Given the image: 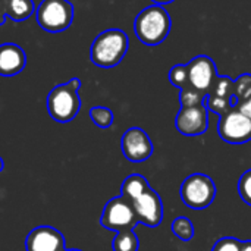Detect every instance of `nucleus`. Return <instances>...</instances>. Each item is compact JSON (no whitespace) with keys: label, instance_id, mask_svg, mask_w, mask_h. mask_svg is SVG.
Returning <instances> with one entry per match:
<instances>
[{"label":"nucleus","instance_id":"f257e3e1","mask_svg":"<svg viewBox=\"0 0 251 251\" xmlns=\"http://www.w3.org/2000/svg\"><path fill=\"white\" fill-rule=\"evenodd\" d=\"M172 28V19L168 10L160 4H151L143 9L134 22L137 38L150 47L159 46L166 40Z\"/></svg>","mask_w":251,"mask_h":251},{"label":"nucleus","instance_id":"f03ea898","mask_svg":"<svg viewBox=\"0 0 251 251\" xmlns=\"http://www.w3.org/2000/svg\"><path fill=\"white\" fill-rule=\"evenodd\" d=\"M128 47L129 38L125 31L110 28L94 38L90 47V59L99 68H113L125 57Z\"/></svg>","mask_w":251,"mask_h":251},{"label":"nucleus","instance_id":"7ed1b4c3","mask_svg":"<svg viewBox=\"0 0 251 251\" xmlns=\"http://www.w3.org/2000/svg\"><path fill=\"white\" fill-rule=\"evenodd\" d=\"M81 81L72 78L65 84L56 85L47 96V110L53 121L68 124L78 115L81 109V99L78 96Z\"/></svg>","mask_w":251,"mask_h":251},{"label":"nucleus","instance_id":"20e7f679","mask_svg":"<svg viewBox=\"0 0 251 251\" xmlns=\"http://www.w3.org/2000/svg\"><path fill=\"white\" fill-rule=\"evenodd\" d=\"M216 191V185L210 176L204 174H193L182 181L179 196L187 207L203 210L213 203Z\"/></svg>","mask_w":251,"mask_h":251},{"label":"nucleus","instance_id":"39448f33","mask_svg":"<svg viewBox=\"0 0 251 251\" xmlns=\"http://www.w3.org/2000/svg\"><path fill=\"white\" fill-rule=\"evenodd\" d=\"M35 16L44 31L60 32L74 21V4L69 0H43L35 9Z\"/></svg>","mask_w":251,"mask_h":251},{"label":"nucleus","instance_id":"423d86ee","mask_svg":"<svg viewBox=\"0 0 251 251\" xmlns=\"http://www.w3.org/2000/svg\"><path fill=\"white\" fill-rule=\"evenodd\" d=\"M100 224L103 228L109 231L121 232V231L134 229L138 225V221L132 203L125 197L119 196L106 203L100 218Z\"/></svg>","mask_w":251,"mask_h":251},{"label":"nucleus","instance_id":"0eeeda50","mask_svg":"<svg viewBox=\"0 0 251 251\" xmlns=\"http://www.w3.org/2000/svg\"><path fill=\"white\" fill-rule=\"evenodd\" d=\"M219 137L229 144H244L251 140V119L238 109H231L221 116L218 124Z\"/></svg>","mask_w":251,"mask_h":251},{"label":"nucleus","instance_id":"6e6552de","mask_svg":"<svg viewBox=\"0 0 251 251\" xmlns=\"http://www.w3.org/2000/svg\"><path fill=\"white\" fill-rule=\"evenodd\" d=\"M121 149L126 160L134 163L146 162L153 154V143L149 134L138 126H132L124 132L121 138Z\"/></svg>","mask_w":251,"mask_h":251},{"label":"nucleus","instance_id":"1a4fd4ad","mask_svg":"<svg viewBox=\"0 0 251 251\" xmlns=\"http://www.w3.org/2000/svg\"><path fill=\"white\" fill-rule=\"evenodd\" d=\"M187 69H188V85L203 94H209L218 78L216 65L212 60V57L206 54H200L187 63Z\"/></svg>","mask_w":251,"mask_h":251},{"label":"nucleus","instance_id":"9d476101","mask_svg":"<svg viewBox=\"0 0 251 251\" xmlns=\"http://www.w3.org/2000/svg\"><path fill=\"white\" fill-rule=\"evenodd\" d=\"M175 126L185 137L203 135L209 128V109L206 104L181 107L176 115Z\"/></svg>","mask_w":251,"mask_h":251},{"label":"nucleus","instance_id":"9b49d317","mask_svg":"<svg viewBox=\"0 0 251 251\" xmlns=\"http://www.w3.org/2000/svg\"><path fill=\"white\" fill-rule=\"evenodd\" d=\"M138 224L149 228H157L163 221V203L160 196L150 187L141 197L132 201Z\"/></svg>","mask_w":251,"mask_h":251},{"label":"nucleus","instance_id":"f8f14e48","mask_svg":"<svg viewBox=\"0 0 251 251\" xmlns=\"http://www.w3.org/2000/svg\"><path fill=\"white\" fill-rule=\"evenodd\" d=\"M25 247L26 251H65V238L51 226H37L26 235Z\"/></svg>","mask_w":251,"mask_h":251},{"label":"nucleus","instance_id":"ddd939ff","mask_svg":"<svg viewBox=\"0 0 251 251\" xmlns=\"http://www.w3.org/2000/svg\"><path fill=\"white\" fill-rule=\"evenodd\" d=\"M26 65V54L22 47L15 43L0 44V75L15 76L24 71Z\"/></svg>","mask_w":251,"mask_h":251},{"label":"nucleus","instance_id":"4468645a","mask_svg":"<svg viewBox=\"0 0 251 251\" xmlns=\"http://www.w3.org/2000/svg\"><path fill=\"white\" fill-rule=\"evenodd\" d=\"M149 188H150V185H149V181L146 179V176H143L140 174H132V175L126 176L125 181L122 182L121 196L132 203L138 197H141Z\"/></svg>","mask_w":251,"mask_h":251},{"label":"nucleus","instance_id":"2eb2a0df","mask_svg":"<svg viewBox=\"0 0 251 251\" xmlns=\"http://www.w3.org/2000/svg\"><path fill=\"white\" fill-rule=\"evenodd\" d=\"M4 7H6V16H9L12 21L16 22H22L28 19L35 10L32 0H4Z\"/></svg>","mask_w":251,"mask_h":251},{"label":"nucleus","instance_id":"dca6fc26","mask_svg":"<svg viewBox=\"0 0 251 251\" xmlns=\"http://www.w3.org/2000/svg\"><path fill=\"white\" fill-rule=\"evenodd\" d=\"M113 251H138L140 249V240L134 229L121 231L116 234L113 243H112Z\"/></svg>","mask_w":251,"mask_h":251},{"label":"nucleus","instance_id":"f3484780","mask_svg":"<svg viewBox=\"0 0 251 251\" xmlns=\"http://www.w3.org/2000/svg\"><path fill=\"white\" fill-rule=\"evenodd\" d=\"M172 232L175 234L176 238H179L181 241H191L194 238V225L193 222L185 218V216H179L172 222Z\"/></svg>","mask_w":251,"mask_h":251},{"label":"nucleus","instance_id":"a211bd4d","mask_svg":"<svg viewBox=\"0 0 251 251\" xmlns=\"http://www.w3.org/2000/svg\"><path fill=\"white\" fill-rule=\"evenodd\" d=\"M207 94H203L197 90H194L193 87H185L181 90L179 93V103L181 107H193V106H200L204 104Z\"/></svg>","mask_w":251,"mask_h":251},{"label":"nucleus","instance_id":"6ab92c4d","mask_svg":"<svg viewBox=\"0 0 251 251\" xmlns=\"http://www.w3.org/2000/svg\"><path fill=\"white\" fill-rule=\"evenodd\" d=\"M90 118L99 128H109L113 124V112L104 106H94L90 109Z\"/></svg>","mask_w":251,"mask_h":251},{"label":"nucleus","instance_id":"aec40b11","mask_svg":"<svg viewBox=\"0 0 251 251\" xmlns=\"http://www.w3.org/2000/svg\"><path fill=\"white\" fill-rule=\"evenodd\" d=\"M212 94L231 100L234 96V81L228 76H218L212 87Z\"/></svg>","mask_w":251,"mask_h":251},{"label":"nucleus","instance_id":"412c9836","mask_svg":"<svg viewBox=\"0 0 251 251\" xmlns=\"http://www.w3.org/2000/svg\"><path fill=\"white\" fill-rule=\"evenodd\" d=\"M234 96L237 100H247L251 97V75L244 74L234 81Z\"/></svg>","mask_w":251,"mask_h":251},{"label":"nucleus","instance_id":"4be33fe9","mask_svg":"<svg viewBox=\"0 0 251 251\" xmlns=\"http://www.w3.org/2000/svg\"><path fill=\"white\" fill-rule=\"evenodd\" d=\"M169 81L172 82V85H175L179 90L188 87V69H187V65H175L169 71Z\"/></svg>","mask_w":251,"mask_h":251},{"label":"nucleus","instance_id":"5701e85b","mask_svg":"<svg viewBox=\"0 0 251 251\" xmlns=\"http://www.w3.org/2000/svg\"><path fill=\"white\" fill-rule=\"evenodd\" d=\"M206 106H207L209 110H212L215 113H219L221 116L232 109L231 100H226V99H222V97H218V96H213V94H207V104Z\"/></svg>","mask_w":251,"mask_h":251},{"label":"nucleus","instance_id":"b1692460","mask_svg":"<svg viewBox=\"0 0 251 251\" xmlns=\"http://www.w3.org/2000/svg\"><path fill=\"white\" fill-rule=\"evenodd\" d=\"M237 188H238V194H240L241 200L251 207V169L246 171L241 175Z\"/></svg>","mask_w":251,"mask_h":251},{"label":"nucleus","instance_id":"393cba45","mask_svg":"<svg viewBox=\"0 0 251 251\" xmlns=\"http://www.w3.org/2000/svg\"><path fill=\"white\" fill-rule=\"evenodd\" d=\"M243 241L235 237H224L218 240L212 251H241Z\"/></svg>","mask_w":251,"mask_h":251},{"label":"nucleus","instance_id":"a878e982","mask_svg":"<svg viewBox=\"0 0 251 251\" xmlns=\"http://www.w3.org/2000/svg\"><path fill=\"white\" fill-rule=\"evenodd\" d=\"M238 110H240L244 116H247L249 119H251V97L250 99H247V100H243V101L238 104Z\"/></svg>","mask_w":251,"mask_h":251},{"label":"nucleus","instance_id":"bb28decb","mask_svg":"<svg viewBox=\"0 0 251 251\" xmlns=\"http://www.w3.org/2000/svg\"><path fill=\"white\" fill-rule=\"evenodd\" d=\"M4 16H6V7H4V0H0V26L4 24Z\"/></svg>","mask_w":251,"mask_h":251},{"label":"nucleus","instance_id":"cd10ccee","mask_svg":"<svg viewBox=\"0 0 251 251\" xmlns=\"http://www.w3.org/2000/svg\"><path fill=\"white\" fill-rule=\"evenodd\" d=\"M153 1V4H160V6H163V4H169V3H174L175 0H151Z\"/></svg>","mask_w":251,"mask_h":251},{"label":"nucleus","instance_id":"c85d7f7f","mask_svg":"<svg viewBox=\"0 0 251 251\" xmlns=\"http://www.w3.org/2000/svg\"><path fill=\"white\" fill-rule=\"evenodd\" d=\"M241 251H251V241H243Z\"/></svg>","mask_w":251,"mask_h":251},{"label":"nucleus","instance_id":"c756f323","mask_svg":"<svg viewBox=\"0 0 251 251\" xmlns=\"http://www.w3.org/2000/svg\"><path fill=\"white\" fill-rule=\"evenodd\" d=\"M3 171V160H1V157H0V172Z\"/></svg>","mask_w":251,"mask_h":251},{"label":"nucleus","instance_id":"7c9ffc66","mask_svg":"<svg viewBox=\"0 0 251 251\" xmlns=\"http://www.w3.org/2000/svg\"><path fill=\"white\" fill-rule=\"evenodd\" d=\"M65 251H81V250H75V249H72V250H65Z\"/></svg>","mask_w":251,"mask_h":251}]
</instances>
